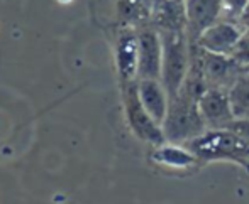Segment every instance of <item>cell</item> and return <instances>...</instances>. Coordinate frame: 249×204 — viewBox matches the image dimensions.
<instances>
[{"label": "cell", "instance_id": "6da1fadb", "mask_svg": "<svg viewBox=\"0 0 249 204\" xmlns=\"http://www.w3.org/2000/svg\"><path fill=\"white\" fill-rule=\"evenodd\" d=\"M58 2H61V3H70L71 0H58Z\"/></svg>", "mask_w": 249, "mask_h": 204}]
</instances>
